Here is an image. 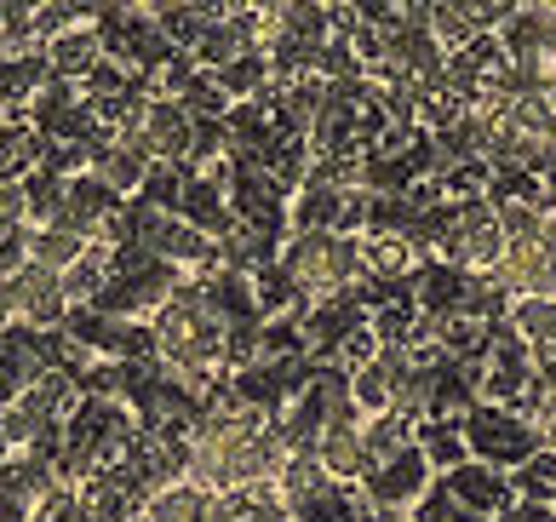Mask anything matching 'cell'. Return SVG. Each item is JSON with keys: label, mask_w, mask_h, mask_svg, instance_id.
I'll use <instances>...</instances> for the list:
<instances>
[{"label": "cell", "mask_w": 556, "mask_h": 522, "mask_svg": "<svg viewBox=\"0 0 556 522\" xmlns=\"http://www.w3.org/2000/svg\"><path fill=\"white\" fill-rule=\"evenodd\" d=\"M270 425L264 408L247 402H201L190 436H184V476L195 488H207L213 499L258 494L264 465H258V436Z\"/></svg>", "instance_id": "1"}, {"label": "cell", "mask_w": 556, "mask_h": 522, "mask_svg": "<svg viewBox=\"0 0 556 522\" xmlns=\"http://www.w3.org/2000/svg\"><path fill=\"white\" fill-rule=\"evenodd\" d=\"M150 339H155V362L178 373L184 385H207L230 357V316L213 304L207 282H178L173 299L150 316Z\"/></svg>", "instance_id": "2"}, {"label": "cell", "mask_w": 556, "mask_h": 522, "mask_svg": "<svg viewBox=\"0 0 556 522\" xmlns=\"http://www.w3.org/2000/svg\"><path fill=\"white\" fill-rule=\"evenodd\" d=\"M281 282L287 294L304 299V304H327V299H344L367 270H362V241L356 236H333V229H299L293 241L281 247Z\"/></svg>", "instance_id": "3"}, {"label": "cell", "mask_w": 556, "mask_h": 522, "mask_svg": "<svg viewBox=\"0 0 556 522\" xmlns=\"http://www.w3.org/2000/svg\"><path fill=\"white\" fill-rule=\"evenodd\" d=\"M430 241H437V253L447 270H465V276H477V270H500L505 259V224H500V207L488 196L477 201H447L437 219H430Z\"/></svg>", "instance_id": "4"}, {"label": "cell", "mask_w": 556, "mask_h": 522, "mask_svg": "<svg viewBox=\"0 0 556 522\" xmlns=\"http://www.w3.org/2000/svg\"><path fill=\"white\" fill-rule=\"evenodd\" d=\"M115 133H127L150 161H190V156H195V144H201V138H195V133H201V121L184 110L178 98L143 92V98H138V110L121 121Z\"/></svg>", "instance_id": "5"}, {"label": "cell", "mask_w": 556, "mask_h": 522, "mask_svg": "<svg viewBox=\"0 0 556 522\" xmlns=\"http://www.w3.org/2000/svg\"><path fill=\"white\" fill-rule=\"evenodd\" d=\"M465 448L482 459V465H522L528 443H540L528 420H517V408H470L465 413Z\"/></svg>", "instance_id": "6"}, {"label": "cell", "mask_w": 556, "mask_h": 522, "mask_svg": "<svg viewBox=\"0 0 556 522\" xmlns=\"http://www.w3.org/2000/svg\"><path fill=\"white\" fill-rule=\"evenodd\" d=\"M12 270V299H17V327H29V333H64L70 316H75V304L64 294V276H52V270H40V264H7Z\"/></svg>", "instance_id": "7"}, {"label": "cell", "mask_w": 556, "mask_h": 522, "mask_svg": "<svg viewBox=\"0 0 556 522\" xmlns=\"http://www.w3.org/2000/svg\"><path fill=\"white\" fill-rule=\"evenodd\" d=\"M311 453L321 459V471L333 476L339 488H356V483H367V471H374V459H367V436H362L356 413H344V420L327 425V431L316 436Z\"/></svg>", "instance_id": "8"}, {"label": "cell", "mask_w": 556, "mask_h": 522, "mask_svg": "<svg viewBox=\"0 0 556 522\" xmlns=\"http://www.w3.org/2000/svg\"><path fill=\"white\" fill-rule=\"evenodd\" d=\"M87 173L104 184L110 196L127 201V196H138L143 184H150V156H143L127 133H110V138L92 144V166H87Z\"/></svg>", "instance_id": "9"}, {"label": "cell", "mask_w": 556, "mask_h": 522, "mask_svg": "<svg viewBox=\"0 0 556 522\" xmlns=\"http://www.w3.org/2000/svg\"><path fill=\"white\" fill-rule=\"evenodd\" d=\"M87 247H92V241L80 236V229H70V224H29V236H24V247H17V259L52 270V276H70V270L87 259Z\"/></svg>", "instance_id": "10"}, {"label": "cell", "mask_w": 556, "mask_h": 522, "mask_svg": "<svg viewBox=\"0 0 556 522\" xmlns=\"http://www.w3.org/2000/svg\"><path fill=\"white\" fill-rule=\"evenodd\" d=\"M425 483H430V459H425V453H419V443H414L402 459L379 465L362 488L374 494V506H414V499H425Z\"/></svg>", "instance_id": "11"}, {"label": "cell", "mask_w": 556, "mask_h": 522, "mask_svg": "<svg viewBox=\"0 0 556 522\" xmlns=\"http://www.w3.org/2000/svg\"><path fill=\"white\" fill-rule=\"evenodd\" d=\"M218 499L207 488H195V483H173V488H155L150 499H143V511L138 522H207L213 517Z\"/></svg>", "instance_id": "12"}, {"label": "cell", "mask_w": 556, "mask_h": 522, "mask_svg": "<svg viewBox=\"0 0 556 522\" xmlns=\"http://www.w3.org/2000/svg\"><path fill=\"white\" fill-rule=\"evenodd\" d=\"M447 494H453V506H459V511H482V517H500L505 499H510V488L493 471H482V465L477 471H453Z\"/></svg>", "instance_id": "13"}, {"label": "cell", "mask_w": 556, "mask_h": 522, "mask_svg": "<svg viewBox=\"0 0 556 522\" xmlns=\"http://www.w3.org/2000/svg\"><path fill=\"white\" fill-rule=\"evenodd\" d=\"M510 333L528 345V350H556V299H510Z\"/></svg>", "instance_id": "14"}, {"label": "cell", "mask_w": 556, "mask_h": 522, "mask_svg": "<svg viewBox=\"0 0 556 522\" xmlns=\"http://www.w3.org/2000/svg\"><path fill=\"white\" fill-rule=\"evenodd\" d=\"M362 436H367V459H374V471L414 448V425H407L402 413H379V420H367ZM374 471H367V476H374Z\"/></svg>", "instance_id": "15"}, {"label": "cell", "mask_w": 556, "mask_h": 522, "mask_svg": "<svg viewBox=\"0 0 556 522\" xmlns=\"http://www.w3.org/2000/svg\"><path fill=\"white\" fill-rule=\"evenodd\" d=\"M29 190L24 178H0V253H17L29 236Z\"/></svg>", "instance_id": "16"}, {"label": "cell", "mask_w": 556, "mask_h": 522, "mask_svg": "<svg viewBox=\"0 0 556 522\" xmlns=\"http://www.w3.org/2000/svg\"><path fill=\"white\" fill-rule=\"evenodd\" d=\"M522 420L533 425V436H540V448H545V453H556V390L533 385V396L522 402Z\"/></svg>", "instance_id": "17"}]
</instances>
